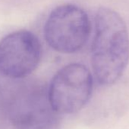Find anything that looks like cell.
I'll list each match as a JSON object with an SVG mask.
<instances>
[{"label": "cell", "mask_w": 129, "mask_h": 129, "mask_svg": "<svg viewBox=\"0 0 129 129\" xmlns=\"http://www.w3.org/2000/svg\"><path fill=\"white\" fill-rule=\"evenodd\" d=\"M41 55V44L34 34L11 33L0 41V73L12 79L24 78L37 68Z\"/></svg>", "instance_id": "5"}, {"label": "cell", "mask_w": 129, "mask_h": 129, "mask_svg": "<svg viewBox=\"0 0 129 129\" xmlns=\"http://www.w3.org/2000/svg\"><path fill=\"white\" fill-rule=\"evenodd\" d=\"M93 90L90 71L82 64L72 63L61 69L52 78L48 96L58 114H73L89 101Z\"/></svg>", "instance_id": "3"}, {"label": "cell", "mask_w": 129, "mask_h": 129, "mask_svg": "<svg viewBox=\"0 0 129 129\" xmlns=\"http://www.w3.org/2000/svg\"><path fill=\"white\" fill-rule=\"evenodd\" d=\"M58 115L50 103L48 89L37 86L18 93L7 107L8 119L15 129H54Z\"/></svg>", "instance_id": "4"}, {"label": "cell", "mask_w": 129, "mask_h": 129, "mask_svg": "<svg viewBox=\"0 0 129 129\" xmlns=\"http://www.w3.org/2000/svg\"><path fill=\"white\" fill-rule=\"evenodd\" d=\"M128 62L129 34L124 19L109 8H100L91 47V64L96 80L105 86L115 84Z\"/></svg>", "instance_id": "1"}, {"label": "cell", "mask_w": 129, "mask_h": 129, "mask_svg": "<svg viewBox=\"0 0 129 129\" xmlns=\"http://www.w3.org/2000/svg\"><path fill=\"white\" fill-rule=\"evenodd\" d=\"M43 33L52 49L61 53L71 54L79 51L87 43L90 22L82 9L73 4H64L50 12Z\"/></svg>", "instance_id": "2"}]
</instances>
